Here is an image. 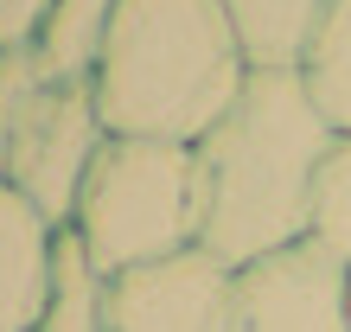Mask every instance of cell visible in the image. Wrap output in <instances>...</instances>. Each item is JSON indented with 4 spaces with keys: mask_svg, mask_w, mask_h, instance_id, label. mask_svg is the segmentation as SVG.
Wrapping results in <instances>:
<instances>
[{
    "mask_svg": "<svg viewBox=\"0 0 351 332\" xmlns=\"http://www.w3.org/2000/svg\"><path fill=\"white\" fill-rule=\"evenodd\" d=\"M230 332H351L345 268L313 243H294L268 262L237 268Z\"/></svg>",
    "mask_w": 351,
    "mask_h": 332,
    "instance_id": "8992f818",
    "label": "cell"
},
{
    "mask_svg": "<svg viewBox=\"0 0 351 332\" xmlns=\"http://www.w3.org/2000/svg\"><path fill=\"white\" fill-rule=\"evenodd\" d=\"M345 307H351V268H345Z\"/></svg>",
    "mask_w": 351,
    "mask_h": 332,
    "instance_id": "9a60e30c",
    "label": "cell"
},
{
    "mask_svg": "<svg viewBox=\"0 0 351 332\" xmlns=\"http://www.w3.org/2000/svg\"><path fill=\"white\" fill-rule=\"evenodd\" d=\"M250 58L223 0H121L102 32L90 90L115 141L198 147L237 109Z\"/></svg>",
    "mask_w": 351,
    "mask_h": 332,
    "instance_id": "7a4b0ae2",
    "label": "cell"
},
{
    "mask_svg": "<svg viewBox=\"0 0 351 332\" xmlns=\"http://www.w3.org/2000/svg\"><path fill=\"white\" fill-rule=\"evenodd\" d=\"M300 83L319 102V115L339 134H351V0H332V13H326L313 51L300 64Z\"/></svg>",
    "mask_w": 351,
    "mask_h": 332,
    "instance_id": "8fae6325",
    "label": "cell"
},
{
    "mask_svg": "<svg viewBox=\"0 0 351 332\" xmlns=\"http://www.w3.org/2000/svg\"><path fill=\"white\" fill-rule=\"evenodd\" d=\"M339 128L306 96L300 71H256L237 109L198 141V185H204V237L223 268L268 262L306 243L313 230V179L332 154Z\"/></svg>",
    "mask_w": 351,
    "mask_h": 332,
    "instance_id": "6da1fadb",
    "label": "cell"
},
{
    "mask_svg": "<svg viewBox=\"0 0 351 332\" xmlns=\"http://www.w3.org/2000/svg\"><path fill=\"white\" fill-rule=\"evenodd\" d=\"M250 71H300L332 0H223Z\"/></svg>",
    "mask_w": 351,
    "mask_h": 332,
    "instance_id": "ba28073f",
    "label": "cell"
},
{
    "mask_svg": "<svg viewBox=\"0 0 351 332\" xmlns=\"http://www.w3.org/2000/svg\"><path fill=\"white\" fill-rule=\"evenodd\" d=\"M51 19V0H0V51H32Z\"/></svg>",
    "mask_w": 351,
    "mask_h": 332,
    "instance_id": "5bb4252c",
    "label": "cell"
},
{
    "mask_svg": "<svg viewBox=\"0 0 351 332\" xmlns=\"http://www.w3.org/2000/svg\"><path fill=\"white\" fill-rule=\"evenodd\" d=\"M306 243L326 249L339 268H351V134L332 141V154L313 179V230H306Z\"/></svg>",
    "mask_w": 351,
    "mask_h": 332,
    "instance_id": "7c38bea8",
    "label": "cell"
},
{
    "mask_svg": "<svg viewBox=\"0 0 351 332\" xmlns=\"http://www.w3.org/2000/svg\"><path fill=\"white\" fill-rule=\"evenodd\" d=\"M115 7L121 0H51V19H45V32L32 45L38 71L45 77H90Z\"/></svg>",
    "mask_w": 351,
    "mask_h": 332,
    "instance_id": "30bf717a",
    "label": "cell"
},
{
    "mask_svg": "<svg viewBox=\"0 0 351 332\" xmlns=\"http://www.w3.org/2000/svg\"><path fill=\"white\" fill-rule=\"evenodd\" d=\"M237 320V268L211 249L109 275V326L102 332H230Z\"/></svg>",
    "mask_w": 351,
    "mask_h": 332,
    "instance_id": "5b68a950",
    "label": "cell"
},
{
    "mask_svg": "<svg viewBox=\"0 0 351 332\" xmlns=\"http://www.w3.org/2000/svg\"><path fill=\"white\" fill-rule=\"evenodd\" d=\"M64 230L84 237L102 275H128V268L198 249L204 237L198 154L179 147V141H115L109 134Z\"/></svg>",
    "mask_w": 351,
    "mask_h": 332,
    "instance_id": "3957f363",
    "label": "cell"
},
{
    "mask_svg": "<svg viewBox=\"0 0 351 332\" xmlns=\"http://www.w3.org/2000/svg\"><path fill=\"white\" fill-rule=\"evenodd\" d=\"M109 326V275L90 262V249L77 230H58L51 249V294L38 332H102Z\"/></svg>",
    "mask_w": 351,
    "mask_h": 332,
    "instance_id": "9c48e42d",
    "label": "cell"
},
{
    "mask_svg": "<svg viewBox=\"0 0 351 332\" xmlns=\"http://www.w3.org/2000/svg\"><path fill=\"white\" fill-rule=\"evenodd\" d=\"M38 58L32 51H0V185H7V154H13V128H19V109L26 96L38 90Z\"/></svg>",
    "mask_w": 351,
    "mask_h": 332,
    "instance_id": "4fadbf2b",
    "label": "cell"
},
{
    "mask_svg": "<svg viewBox=\"0 0 351 332\" xmlns=\"http://www.w3.org/2000/svg\"><path fill=\"white\" fill-rule=\"evenodd\" d=\"M51 249L58 224L0 185V332H38L51 294Z\"/></svg>",
    "mask_w": 351,
    "mask_h": 332,
    "instance_id": "52a82bcc",
    "label": "cell"
},
{
    "mask_svg": "<svg viewBox=\"0 0 351 332\" xmlns=\"http://www.w3.org/2000/svg\"><path fill=\"white\" fill-rule=\"evenodd\" d=\"M102 141H109V128L96 115L90 77H38V90L26 96L19 128H13L7 185L64 230L71 211H77V192H84L90 166L102 154Z\"/></svg>",
    "mask_w": 351,
    "mask_h": 332,
    "instance_id": "277c9868",
    "label": "cell"
}]
</instances>
